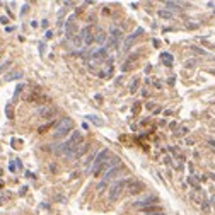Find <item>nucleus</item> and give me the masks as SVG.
Segmentation results:
<instances>
[{
    "label": "nucleus",
    "mask_w": 215,
    "mask_h": 215,
    "mask_svg": "<svg viewBox=\"0 0 215 215\" xmlns=\"http://www.w3.org/2000/svg\"><path fill=\"white\" fill-rule=\"evenodd\" d=\"M142 33H144V29H142V28H138L137 31H135V33H133V34H130L128 38H126V41H125V51H126V50H130V46H132V43L135 41V39L138 38V34H142Z\"/></svg>",
    "instance_id": "nucleus-10"
},
{
    "label": "nucleus",
    "mask_w": 215,
    "mask_h": 215,
    "mask_svg": "<svg viewBox=\"0 0 215 215\" xmlns=\"http://www.w3.org/2000/svg\"><path fill=\"white\" fill-rule=\"evenodd\" d=\"M142 212L147 215H150V214H159V212H162L159 207H155V205H150V207H147V208H142Z\"/></svg>",
    "instance_id": "nucleus-15"
},
{
    "label": "nucleus",
    "mask_w": 215,
    "mask_h": 215,
    "mask_svg": "<svg viewBox=\"0 0 215 215\" xmlns=\"http://www.w3.org/2000/svg\"><path fill=\"white\" fill-rule=\"evenodd\" d=\"M22 90V85H17V89H15V92H14V97H17L19 96V92Z\"/></svg>",
    "instance_id": "nucleus-28"
},
{
    "label": "nucleus",
    "mask_w": 215,
    "mask_h": 215,
    "mask_svg": "<svg viewBox=\"0 0 215 215\" xmlns=\"http://www.w3.org/2000/svg\"><path fill=\"white\" fill-rule=\"evenodd\" d=\"M160 62L169 67V65H173L174 58H173V55H171V53H160Z\"/></svg>",
    "instance_id": "nucleus-13"
},
{
    "label": "nucleus",
    "mask_w": 215,
    "mask_h": 215,
    "mask_svg": "<svg viewBox=\"0 0 215 215\" xmlns=\"http://www.w3.org/2000/svg\"><path fill=\"white\" fill-rule=\"evenodd\" d=\"M2 188H4V183H2V181H0V189H2Z\"/></svg>",
    "instance_id": "nucleus-33"
},
{
    "label": "nucleus",
    "mask_w": 215,
    "mask_h": 215,
    "mask_svg": "<svg viewBox=\"0 0 215 215\" xmlns=\"http://www.w3.org/2000/svg\"><path fill=\"white\" fill-rule=\"evenodd\" d=\"M159 17H162V19H171L173 14H171V12H167V10H159Z\"/></svg>",
    "instance_id": "nucleus-20"
},
{
    "label": "nucleus",
    "mask_w": 215,
    "mask_h": 215,
    "mask_svg": "<svg viewBox=\"0 0 215 215\" xmlns=\"http://www.w3.org/2000/svg\"><path fill=\"white\" fill-rule=\"evenodd\" d=\"M150 215H166V214H162V212H159V214H150Z\"/></svg>",
    "instance_id": "nucleus-32"
},
{
    "label": "nucleus",
    "mask_w": 215,
    "mask_h": 215,
    "mask_svg": "<svg viewBox=\"0 0 215 215\" xmlns=\"http://www.w3.org/2000/svg\"><path fill=\"white\" fill-rule=\"evenodd\" d=\"M109 34H111V36H109V46H116V44H118V41L121 39V29L113 26Z\"/></svg>",
    "instance_id": "nucleus-7"
},
{
    "label": "nucleus",
    "mask_w": 215,
    "mask_h": 215,
    "mask_svg": "<svg viewBox=\"0 0 215 215\" xmlns=\"http://www.w3.org/2000/svg\"><path fill=\"white\" fill-rule=\"evenodd\" d=\"M104 188H106V181H101V183L97 184V191H103Z\"/></svg>",
    "instance_id": "nucleus-26"
},
{
    "label": "nucleus",
    "mask_w": 215,
    "mask_h": 215,
    "mask_svg": "<svg viewBox=\"0 0 215 215\" xmlns=\"http://www.w3.org/2000/svg\"><path fill=\"white\" fill-rule=\"evenodd\" d=\"M166 5L171 9H179V4H176V2H166Z\"/></svg>",
    "instance_id": "nucleus-23"
},
{
    "label": "nucleus",
    "mask_w": 215,
    "mask_h": 215,
    "mask_svg": "<svg viewBox=\"0 0 215 215\" xmlns=\"http://www.w3.org/2000/svg\"><path fill=\"white\" fill-rule=\"evenodd\" d=\"M28 9H29V5H28V4H26V5H24V7H22V10H21V14H22V15H24V14H26V12H28Z\"/></svg>",
    "instance_id": "nucleus-29"
},
{
    "label": "nucleus",
    "mask_w": 215,
    "mask_h": 215,
    "mask_svg": "<svg viewBox=\"0 0 215 215\" xmlns=\"http://www.w3.org/2000/svg\"><path fill=\"white\" fill-rule=\"evenodd\" d=\"M50 38H53V33H51V31H48V33H46V39H50Z\"/></svg>",
    "instance_id": "nucleus-31"
},
{
    "label": "nucleus",
    "mask_w": 215,
    "mask_h": 215,
    "mask_svg": "<svg viewBox=\"0 0 215 215\" xmlns=\"http://www.w3.org/2000/svg\"><path fill=\"white\" fill-rule=\"evenodd\" d=\"M116 166H120V157H116V155H114V157H111V159H109V160H108V162H106V164L103 166V169L99 171V174H101V173H106V171L109 173L113 167H116Z\"/></svg>",
    "instance_id": "nucleus-8"
},
{
    "label": "nucleus",
    "mask_w": 215,
    "mask_h": 215,
    "mask_svg": "<svg viewBox=\"0 0 215 215\" xmlns=\"http://www.w3.org/2000/svg\"><path fill=\"white\" fill-rule=\"evenodd\" d=\"M126 184H130V181L128 179H120L116 183H113L111 189H109V201H116L120 198V195L123 193V189H125Z\"/></svg>",
    "instance_id": "nucleus-4"
},
{
    "label": "nucleus",
    "mask_w": 215,
    "mask_h": 215,
    "mask_svg": "<svg viewBox=\"0 0 215 215\" xmlns=\"http://www.w3.org/2000/svg\"><path fill=\"white\" fill-rule=\"evenodd\" d=\"M85 150H87V145H85V144H82V145L77 147V150L72 154L70 157H72V159H79V157H82V155H84V152H85Z\"/></svg>",
    "instance_id": "nucleus-12"
},
{
    "label": "nucleus",
    "mask_w": 215,
    "mask_h": 215,
    "mask_svg": "<svg viewBox=\"0 0 215 215\" xmlns=\"http://www.w3.org/2000/svg\"><path fill=\"white\" fill-rule=\"evenodd\" d=\"M0 22H2L4 26H7V24H9V19L5 17V15H2V17H0Z\"/></svg>",
    "instance_id": "nucleus-27"
},
{
    "label": "nucleus",
    "mask_w": 215,
    "mask_h": 215,
    "mask_svg": "<svg viewBox=\"0 0 215 215\" xmlns=\"http://www.w3.org/2000/svg\"><path fill=\"white\" fill-rule=\"evenodd\" d=\"M94 41L99 43V44H103V43L106 41V34H104L103 31H99V33L96 34V38H94Z\"/></svg>",
    "instance_id": "nucleus-17"
},
{
    "label": "nucleus",
    "mask_w": 215,
    "mask_h": 215,
    "mask_svg": "<svg viewBox=\"0 0 215 215\" xmlns=\"http://www.w3.org/2000/svg\"><path fill=\"white\" fill-rule=\"evenodd\" d=\"M10 60H5V62H2L0 63V74H4V72H5V70L7 69H10Z\"/></svg>",
    "instance_id": "nucleus-19"
},
{
    "label": "nucleus",
    "mask_w": 215,
    "mask_h": 215,
    "mask_svg": "<svg viewBox=\"0 0 215 215\" xmlns=\"http://www.w3.org/2000/svg\"><path fill=\"white\" fill-rule=\"evenodd\" d=\"M10 144H12V147H14V149H19V147H21V140L12 138V140H10Z\"/></svg>",
    "instance_id": "nucleus-22"
},
{
    "label": "nucleus",
    "mask_w": 215,
    "mask_h": 215,
    "mask_svg": "<svg viewBox=\"0 0 215 215\" xmlns=\"http://www.w3.org/2000/svg\"><path fill=\"white\" fill-rule=\"evenodd\" d=\"M72 128H74V121L70 118H62L58 123H56L53 137H55V138H62V137H65L69 132H72Z\"/></svg>",
    "instance_id": "nucleus-2"
},
{
    "label": "nucleus",
    "mask_w": 215,
    "mask_h": 215,
    "mask_svg": "<svg viewBox=\"0 0 215 215\" xmlns=\"http://www.w3.org/2000/svg\"><path fill=\"white\" fill-rule=\"evenodd\" d=\"M5 113H7L9 118H12V116H14V113H12V108H10V106H7V108H5Z\"/></svg>",
    "instance_id": "nucleus-25"
},
{
    "label": "nucleus",
    "mask_w": 215,
    "mask_h": 215,
    "mask_svg": "<svg viewBox=\"0 0 215 215\" xmlns=\"http://www.w3.org/2000/svg\"><path fill=\"white\" fill-rule=\"evenodd\" d=\"M50 128H51V123H48V125H43V126H39V128H38V132H39V133H44V132H46V130H50Z\"/></svg>",
    "instance_id": "nucleus-21"
},
{
    "label": "nucleus",
    "mask_w": 215,
    "mask_h": 215,
    "mask_svg": "<svg viewBox=\"0 0 215 215\" xmlns=\"http://www.w3.org/2000/svg\"><path fill=\"white\" fill-rule=\"evenodd\" d=\"M82 133L80 132H74L72 133V137H70L67 142H63V154L67 155V157H70L72 154L77 150V147L82 145Z\"/></svg>",
    "instance_id": "nucleus-1"
},
{
    "label": "nucleus",
    "mask_w": 215,
    "mask_h": 215,
    "mask_svg": "<svg viewBox=\"0 0 215 215\" xmlns=\"http://www.w3.org/2000/svg\"><path fill=\"white\" fill-rule=\"evenodd\" d=\"M108 157H109V150L108 149H104V150H101V152L96 155V159H94V162H92V167H90V173L94 174V176H97L99 174V171L103 169V166L108 162Z\"/></svg>",
    "instance_id": "nucleus-3"
},
{
    "label": "nucleus",
    "mask_w": 215,
    "mask_h": 215,
    "mask_svg": "<svg viewBox=\"0 0 215 215\" xmlns=\"http://www.w3.org/2000/svg\"><path fill=\"white\" fill-rule=\"evenodd\" d=\"M85 118L89 120V121H92V123H94V125H97V126L103 125V120H99L97 116H94V114H89V116H85Z\"/></svg>",
    "instance_id": "nucleus-18"
},
{
    "label": "nucleus",
    "mask_w": 215,
    "mask_h": 215,
    "mask_svg": "<svg viewBox=\"0 0 215 215\" xmlns=\"http://www.w3.org/2000/svg\"><path fill=\"white\" fill-rule=\"evenodd\" d=\"M142 189H144V184L138 183V181H135V183H132V186L128 188V193L130 195H137L138 191H142Z\"/></svg>",
    "instance_id": "nucleus-11"
},
{
    "label": "nucleus",
    "mask_w": 215,
    "mask_h": 215,
    "mask_svg": "<svg viewBox=\"0 0 215 215\" xmlns=\"http://www.w3.org/2000/svg\"><path fill=\"white\" fill-rule=\"evenodd\" d=\"M15 167H17V164H15L14 160H10V162H9V169H10V173H14Z\"/></svg>",
    "instance_id": "nucleus-24"
},
{
    "label": "nucleus",
    "mask_w": 215,
    "mask_h": 215,
    "mask_svg": "<svg viewBox=\"0 0 215 215\" xmlns=\"http://www.w3.org/2000/svg\"><path fill=\"white\" fill-rule=\"evenodd\" d=\"M0 5H2V2H0Z\"/></svg>",
    "instance_id": "nucleus-34"
},
{
    "label": "nucleus",
    "mask_w": 215,
    "mask_h": 215,
    "mask_svg": "<svg viewBox=\"0 0 215 215\" xmlns=\"http://www.w3.org/2000/svg\"><path fill=\"white\" fill-rule=\"evenodd\" d=\"M38 113H39V116H41V118L51 120V118H55L56 108H53V106H44V108H39V109H38Z\"/></svg>",
    "instance_id": "nucleus-6"
},
{
    "label": "nucleus",
    "mask_w": 215,
    "mask_h": 215,
    "mask_svg": "<svg viewBox=\"0 0 215 215\" xmlns=\"http://www.w3.org/2000/svg\"><path fill=\"white\" fill-rule=\"evenodd\" d=\"M157 196H147V198H144V200H137L135 203H133V207L135 208H147L150 207V205H155L157 203Z\"/></svg>",
    "instance_id": "nucleus-5"
},
{
    "label": "nucleus",
    "mask_w": 215,
    "mask_h": 215,
    "mask_svg": "<svg viewBox=\"0 0 215 215\" xmlns=\"http://www.w3.org/2000/svg\"><path fill=\"white\" fill-rule=\"evenodd\" d=\"M80 39H82L84 44H90V43L94 41L92 33H90V28H84L82 31H80Z\"/></svg>",
    "instance_id": "nucleus-9"
},
{
    "label": "nucleus",
    "mask_w": 215,
    "mask_h": 215,
    "mask_svg": "<svg viewBox=\"0 0 215 215\" xmlns=\"http://www.w3.org/2000/svg\"><path fill=\"white\" fill-rule=\"evenodd\" d=\"M19 77H22V72L21 70H14V72H9L7 75H5V80L10 82V80H17Z\"/></svg>",
    "instance_id": "nucleus-14"
},
{
    "label": "nucleus",
    "mask_w": 215,
    "mask_h": 215,
    "mask_svg": "<svg viewBox=\"0 0 215 215\" xmlns=\"http://www.w3.org/2000/svg\"><path fill=\"white\" fill-rule=\"evenodd\" d=\"M138 85H140V79L138 77H137V79H133V82L130 84V92H137V90H138Z\"/></svg>",
    "instance_id": "nucleus-16"
},
{
    "label": "nucleus",
    "mask_w": 215,
    "mask_h": 215,
    "mask_svg": "<svg viewBox=\"0 0 215 215\" xmlns=\"http://www.w3.org/2000/svg\"><path fill=\"white\" fill-rule=\"evenodd\" d=\"M189 183H191V184H195V186H198V181L195 179V178H189Z\"/></svg>",
    "instance_id": "nucleus-30"
}]
</instances>
